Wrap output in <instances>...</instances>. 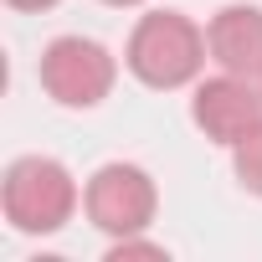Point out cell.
I'll list each match as a JSON object with an SVG mask.
<instances>
[{"mask_svg":"<svg viewBox=\"0 0 262 262\" xmlns=\"http://www.w3.org/2000/svg\"><path fill=\"white\" fill-rule=\"evenodd\" d=\"M206 62H211L206 26H195L185 11H144L123 47V67L155 93L195 88Z\"/></svg>","mask_w":262,"mask_h":262,"instance_id":"6da1fadb","label":"cell"},{"mask_svg":"<svg viewBox=\"0 0 262 262\" xmlns=\"http://www.w3.org/2000/svg\"><path fill=\"white\" fill-rule=\"evenodd\" d=\"M77 206H82V185L52 155H21V160H11L6 180H0V211H6L11 231H21V236L62 231L77 216Z\"/></svg>","mask_w":262,"mask_h":262,"instance_id":"7a4b0ae2","label":"cell"},{"mask_svg":"<svg viewBox=\"0 0 262 262\" xmlns=\"http://www.w3.org/2000/svg\"><path fill=\"white\" fill-rule=\"evenodd\" d=\"M82 211H88V221H93L108 242L139 236V231H149L155 216H160V185H155V175H149L144 165L108 160V165H98V170L88 175V185H82Z\"/></svg>","mask_w":262,"mask_h":262,"instance_id":"3957f363","label":"cell"},{"mask_svg":"<svg viewBox=\"0 0 262 262\" xmlns=\"http://www.w3.org/2000/svg\"><path fill=\"white\" fill-rule=\"evenodd\" d=\"M36 77L57 108H98L118 82V57L93 36H57L47 41Z\"/></svg>","mask_w":262,"mask_h":262,"instance_id":"277c9868","label":"cell"},{"mask_svg":"<svg viewBox=\"0 0 262 262\" xmlns=\"http://www.w3.org/2000/svg\"><path fill=\"white\" fill-rule=\"evenodd\" d=\"M190 123L211 144L231 149L236 139H247L252 128L262 123V88L252 77H236V72L201 77L190 88Z\"/></svg>","mask_w":262,"mask_h":262,"instance_id":"5b68a950","label":"cell"},{"mask_svg":"<svg viewBox=\"0 0 262 262\" xmlns=\"http://www.w3.org/2000/svg\"><path fill=\"white\" fill-rule=\"evenodd\" d=\"M206 47L216 72H236V77H262V6H221L206 21Z\"/></svg>","mask_w":262,"mask_h":262,"instance_id":"8992f818","label":"cell"},{"mask_svg":"<svg viewBox=\"0 0 262 262\" xmlns=\"http://www.w3.org/2000/svg\"><path fill=\"white\" fill-rule=\"evenodd\" d=\"M231 175H236V185H242L247 195L262 201V123L252 128L247 139L231 144Z\"/></svg>","mask_w":262,"mask_h":262,"instance_id":"52a82bcc","label":"cell"},{"mask_svg":"<svg viewBox=\"0 0 262 262\" xmlns=\"http://www.w3.org/2000/svg\"><path fill=\"white\" fill-rule=\"evenodd\" d=\"M11 11H52V6H62V0H6Z\"/></svg>","mask_w":262,"mask_h":262,"instance_id":"ba28073f","label":"cell"},{"mask_svg":"<svg viewBox=\"0 0 262 262\" xmlns=\"http://www.w3.org/2000/svg\"><path fill=\"white\" fill-rule=\"evenodd\" d=\"M103 6H113V11H134V6H144V0H103Z\"/></svg>","mask_w":262,"mask_h":262,"instance_id":"9c48e42d","label":"cell"},{"mask_svg":"<svg viewBox=\"0 0 262 262\" xmlns=\"http://www.w3.org/2000/svg\"><path fill=\"white\" fill-rule=\"evenodd\" d=\"M257 88H262V77H257Z\"/></svg>","mask_w":262,"mask_h":262,"instance_id":"30bf717a","label":"cell"}]
</instances>
